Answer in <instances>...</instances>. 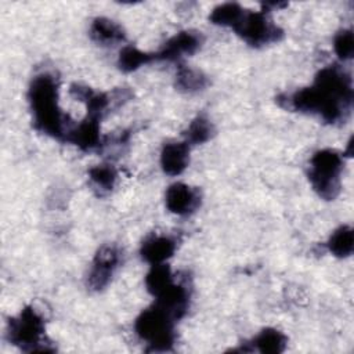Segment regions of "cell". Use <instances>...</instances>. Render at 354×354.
<instances>
[{"mask_svg": "<svg viewBox=\"0 0 354 354\" xmlns=\"http://www.w3.org/2000/svg\"><path fill=\"white\" fill-rule=\"evenodd\" d=\"M189 163V144L184 141L166 142L160 152L162 170L169 176L181 174Z\"/></svg>", "mask_w": 354, "mask_h": 354, "instance_id": "obj_12", "label": "cell"}, {"mask_svg": "<svg viewBox=\"0 0 354 354\" xmlns=\"http://www.w3.org/2000/svg\"><path fill=\"white\" fill-rule=\"evenodd\" d=\"M286 343L288 339L281 330L275 328H266L261 332H259L248 344L250 346L249 351H259L263 354H278L285 350Z\"/></svg>", "mask_w": 354, "mask_h": 354, "instance_id": "obj_14", "label": "cell"}, {"mask_svg": "<svg viewBox=\"0 0 354 354\" xmlns=\"http://www.w3.org/2000/svg\"><path fill=\"white\" fill-rule=\"evenodd\" d=\"M151 61H153V54L144 53L134 46H124L119 53L118 65L123 72H133Z\"/></svg>", "mask_w": 354, "mask_h": 354, "instance_id": "obj_21", "label": "cell"}, {"mask_svg": "<svg viewBox=\"0 0 354 354\" xmlns=\"http://www.w3.org/2000/svg\"><path fill=\"white\" fill-rule=\"evenodd\" d=\"M202 44V36L194 30H181L171 36L160 47L158 53H153V59L160 61H178L184 55H191L199 50Z\"/></svg>", "mask_w": 354, "mask_h": 354, "instance_id": "obj_9", "label": "cell"}, {"mask_svg": "<svg viewBox=\"0 0 354 354\" xmlns=\"http://www.w3.org/2000/svg\"><path fill=\"white\" fill-rule=\"evenodd\" d=\"M342 171L343 156L336 149H319L311 156L308 180L319 198L333 201L339 195L342 187Z\"/></svg>", "mask_w": 354, "mask_h": 354, "instance_id": "obj_4", "label": "cell"}, {"mask_svg": "<svg viewBox=\"0 0 354 354\" xmlns=\"http://www.w3.org/2000/svg\"><path fill=\"white\" fill-rule=\"evenodd\" d=\"M235 33L252 47H263L279 41L283 30L272 22L268 11L245 10L241 21L234 28Z\"/></svg>", "mask_w": 354, "mask_h": 354, "instance_id": "obj_6", "label": "cell"}, {"mask_svg": "<svg viewBox=\"0 0 354 354\" xmlns=\"http://www.w3.org/2000/svg\"><path fill=\"white\" fill-rule=\"evenodd\" d=\"M177 249V239L171 235L152 234L147 236L140 248L141 257L152 264H162L169 260Z\"/></svg>", "mask_w": 354, "mask_h": 354, "instance_id": "obj_10", "label": "cell"}, {"mask_svg": "<svg viewBox=\"0 0 354 354\" xmlns=\"http://www.w3.org/2000/svg\"><path fill=\"white\" fill-rule=\"evenodd\" d=\"M173 281H174V277L171 274L170 267L166 263L152 264L151 270L145 277V286H147V290L155 297L163 289H166Z\"/></svg>", "mask_w": 354, "mask_h": 354, "instance_id": "obj_19", "label": "cell"}, {"mask_svg": "<svg viewBox=\"0 0 354 354\" xmlns=\"http://www.w3.org/2000/svg\"><path fill=\"white\" fill-rule=\"evenodd\" d=\"M326 249L336 257H348L354 249V231L350 225L336 228L326 242Z\"/></svg>", "mask_w": 354, "mask_h": 354, "instance_id": "obj_16", "label": "cell"}, {"mask_svg": "<svg viewBox=\"0 0 354 354\" xmlns=\"http://www.w3.org/2000/svg\"><path fill=\"white\" fill-rule=\"evenodd\" d=\"M213 134H214V127H213L212 122L206 116H203V115L196 116L189 123L187 130L184 131L185 141L189 145L203 144V142L209 141L213 137Z\"/></svg>", "mask_w": 354, "mask_h": 354, "instance_id": "obj_20", "label": "cell"}, {"mask_svg": "<svg viewBox=\"0 0 354 354\" xmlns=\"http://www.w3.org/2000/svg\"><path fill=\"white\" fill-rule=\"evenodd\" d=\"M209 84L207 76L194 68L178 65L176 73V87L185 93H196Z\"/></svg>", "mask_w": 354, "mask_h": 354, "instance_id": "obj_17", "label": "cell"}, {"mask_svg": "<svg viewBox=\"0 0 354 354\" xmlns=\"http://www.w3.org/2000/svg\"><path fill=\"white\" fill-rule=\"evenodd\" d=\"M123 259V252L115 243L102 245L94 254L87 277V286L100 292L108 286Z\"/></svg>", "mask_w": 354, "mask_h": 354, "instance_id": "obj_7", "label": "cell"}, {"mask_svg": "<svg viewBox=\"0 0 354 354\" xmlns=\"http://www.w3.org/2000/svg\"><path fill=\"white\" fill-rule=\"evenodd\" d=\"M245 8L238 3H224L213 8L209 15V21L214 25L235 28L241 21Z\"/></svg>", "mask_w": 354, "mask_h": 354, "instance_id": "obj_18", "label": "cell"}, {"mask_svg": "<svg viewBox=\"0 0 354 354\" xmlns=\"http://www.w3.org/2000/svg\"><path fill=\"white\" fill-rule=\"evenodd\" d=\"M8 340L24 351H53L46 339V325L41 314L32 306H26L7 325Z\"/></svg>", "mask_w": 354, "mask_h": 354, "instance_id": "obj_5", "label": "cell"}, {"mask_svg": "<svg viewBox=\"0 0 354 354\" xmlns=\"http://www.w3.org/2000/svg\"><path fill=\"white\" fill-rule=\"evenodd\" d=\"M66 142H72L82 151H91L102 147L104 138L100 134V119L86 116L79 124H73L68 133Z\"/></svg>", "mask_w": 354, "mask_h": 354, "instance_id": "obj_11", "label": "cell"}, {"mask_svg": "<svg viewBox=\"0 0 354 354\" xmlns=\"http://www.w3.org/2000/svg\"><path fill=\"white\" fill-rule=\"evenodd\" d=\"M333 48L336 55L346 61L351 59L354 54V39H353V30L351 29H342L336 33L333 39Z\"/></svg>", "mask_w": 354, "mask_h": 354, "instance_id": "obj_22", "label": "cell"}, {"mask_svg": "<svg viewBox=\"0 0 354 354\" xmlns=\"http://www.w3.org/2000/svg\"><path fill=\"white\" fill-rule=\"evenodd\" d=\"M202 202L198 188L184 183L171 184L165 194V203L169 212L177 216H189L195 213Z\"/></svg>", "mask_w": 354, "mask_h": 354, "instance_id": "obj_8", "label": "cell"}, {"mask_svg": "<svg viewBox=\"0 0 354 354\" xmlns=\"http://www.w3.org/2000/svg\"><path fill=\"white\" fill-rule=\"evenodd\" d=\"M28 100L35 129L59 141H66L68 133L73 124L58 105L57 77L48 72L36 75L30 82Z\"/></svg>", "mask_w": 354, "mask_h": 354, "instance_id": "obj_2", "label": "cell"}, {"mask_svg": "<svg viewBox=\"0 0 354 354\" xmlns=\"http://www.w3.org/2000/svg\"><path fill=\"white\" fill-rule=\"evenodd\" d=\"M279 106L318 115L326 123L344 122L353 106V82L350 75L337 64L322 68L313 86L277 97Z\"/></svg>", "mask_w": 354, "mask_h": 354, "instance_id": "obj_1", "label": "cell"}, {"mask_svg": "<svg viewBox=\"0 0 354 354\" xmlns=\"http://www.w3.org/2000/svg\"><path fill=\"white\" fill-rule=\"evenodd\" d=\"M116 180H118V171L109 163H101V165L93 166L88 170L90 185L100 196L109 194L113 189Z\"/></svg>", "mask_w": 354, "mask_h": 354, "instance_id": "obj_15", "label": "cell"}, {"mask_svg": "<svg viewBox=\"0 0 354 354\" xmlns=\"http://www.w3.org/2000/svg\"><path fill=\"white\" fill-rule=\"evenodd\" d=\"M88 33L91 40L101 46H115L126 39L123 28L118 22L104 17H98L91 22Z\"/></svg>", "mask_w": 354, "mask_h": 354, "instance_id": "obj_13", "label": "cell"}, {"mask_svg": "<svg viewBox=\"0 0 354 354\" xmlns=\"http://www.w3.org/2000/svg\"><path fill=\"white\" fill-rule=\"evenodd\" d=\"M176 318L159 304H153L136 318L134 330L149 351H170L176 342Z\"/></svg>", "mask_w": 354, "mask_h": 354, "instance_id": "obj_3", "label": "cell"}]
</instances>
